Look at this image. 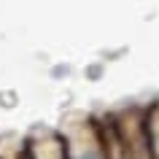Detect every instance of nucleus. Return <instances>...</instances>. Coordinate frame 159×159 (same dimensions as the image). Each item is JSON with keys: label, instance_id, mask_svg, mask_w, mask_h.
I'll return each instance as SVG.
<instances>
[{"label": "nucleus", "instance_id": "f257e3e1", "mask_svg": "<svg viewBox=\"0 0 159 159\" xmlns=\"http://www.w3.org/2000/svg\"><path fill=\"white\" fill-rule=\"evenodd\" d=\"M67 146H70V143H67ZM70 159H111L108 151H105V143H102L100 129H97V127H94V135L86 140V146H81L75 154L70 151Z\"/></svg>", "mask_w": 159, "mask_h": 159}, {"label": "nucleus", "instance_id": "f03ea898", "mask_svg": "<svg viewBox=\"0 0 159 159\" xmlns=\"http://www.w3.org/2000/svg\"><path fill=\"white\" fill-rule=\"evenodd\" d=\"M143 135H146V129H143ZM124 138V135H121ZM121 159H154L151 157V148H148V140H143V146H129V143L124 140V151H121Z\"/></svg>", "mask_w": 159, "mask_h": 159}, {"label": "nucleus", "instance_id": "7ed1b4c3", "mask_svg": "<svg viewBox=\"0 0 159 159\" xmlns=\"http://www.w3.org/2000/svg\"><path fill=\"white\" fill-rule=\"evenodd\" d=\"M35 159H41V157L35 154ZM57 159H70V146L62 135H57Z\"/></svg>", "mask_w": 159, "mask_h": 159}]
</instances>
